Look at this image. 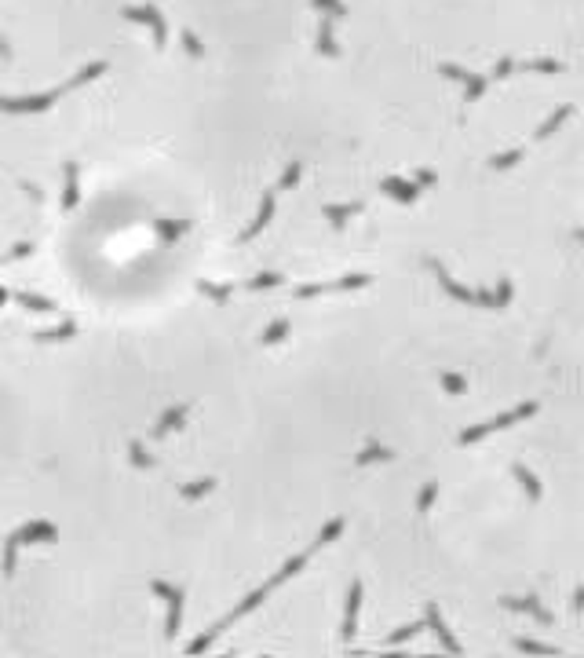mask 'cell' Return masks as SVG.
Wrapping results in <instances>:
<instances>
[{
    "mask_svg": "<svg viewBox=\"0 0 584 658\" xmlns=\"http://www.w3.org/2000/svg\"><path fill=\"white\" fill-rule=\"evenodd\" d=\"M198 293H205L208 300H216V303H223V300H231V293H234V285H212V282H198Z\"/></svg>",
    "mask_w": 584,
    "mask_h": 658,
    "instance_id": "obj_26",
    "label": "cell"
},
{
    "mask_svg": "<svg viewBox=\"0 0 584 658\" xmlns=\"http://www.w3.org/2000/svg\"><path fill=\"white\" fill-rule=\"evenodd\" d=\"M11 293H8V289H0V308H4V300H8Z\"/></svg>",
    "mask_w": 584,
    "mask_h": 658,
    "instance_id": "obj_53",
    "label": "cell"
},
{
    "mask_svg": "<svg viewBox=\"0 0 584 658\" xmlns=\"http://www.w3.org/2000/svg\"><path fill=\"white\" fill-rule=\"evenodd\" d=\"M493 296H497V308H504V303L511 300V282L504 278V282H500V289H497V293H493Z\"/></svg>",
    "mask_w": 584,
    "mask_h": 658,
    "instance_id": "obj_48",
    "label": "cell"
},
{
    "mask_svg": "<svg viewBox=\"0 0 584 658\" xmlns=\"http://www.w3.org/2000/svg\"><path fill=\"white\" fill-rule=\"evenodd\" d=\"M486 88H490V81H486L482 73H467V77H464V95H467V103L482 99V95H486Z\"/></svg>",
    "mask_w": 584,
    "mask_h": 658,
    "instance_id": "obj_22",
    "label": "cell"
},
{
    "mask_svg": "<svg viewBox=\"0 0 584 658\" xmlns=\"http://www.w3.org/2000/svg\"><path fill=\"white\" fill-rule=\"evenodd\" d=\"M500 603H504L508 611H523V615H530V618H537L541 625H551V615H548L544 607H541V600H537V596H523V600H515V596H504Z\"/></svg>",
    "mask_w": 584,
    "mask_h": 658,
    "instance_id": "obj_10",
    "label": "cell"
},
{
    "mask_svg": "<svg viewBox=\"0 0 584 658\" xmlns=\"http://www.w3.org/2000/svg\"><path fill=\"white\" fill-rule=\"evenodd\" d=\"M333 289H336L333 282H321V285H300V289H296V296H300V300H311V296H321V293H333Z\"/></svg>",
    "mask_w": 584,
    "mask_h": 658,
    "instance_id": "obj_41",
    "label": "cell"
},
{
    "mask_svg": "<svg viewBox=\"0 0 584 658\" xmlns=\"http://www.w3.org/2000/svg\"><path fill=\"white\" fill-rule=\"evenodd\" d=\"M216 636H219L216 629H208V633H201V636H194L190 644H187V655H201V651H208V648H212V640H216Z\"/></svg>",
    "mask_w": 584,
    "mask_h": 658,
    "instance_id": "obj_36",
    "label": "cell"
},
{
    "mask_svg": "<svg viewBox=\"0 0 584 658\" xmlns=\"http://www.w3.org/2000/svg\"><path fill=\"white\" fill-rule=\"evenodd\" d=\"M581 607H584V589L574 592V611H581Z\"/></svg>",
    "mask_w": 584,
    "mask_h": 658,
    "instance_id": "obj_50",
    "label": "cell"
},
{
    "mask_svg": "<svg viewBox=\"0 0 584 658\" xmlns=\"http://www.w3.org/2000/svg\"><path fill=\"white\" fill-rule=\"evenodd\" d=\"M442 388H446L449 395H460V392H467V380H464L460 373H442Z\"/></svg>",
    "mask_w": 584,
    "mask_h": 658,
    "instance_id": "obj_40",
    "label": "cell"
},
{
    "mask_svg": "<svg viewBox=\"0 0 584 658\" xmlns=\"http://www.w3.org/2000/svg\"><path fill=\"white\" fill-rule=\"evenodd\" d=\"M106 73V62H92V66H85V70H77V77H73V81L70 85H62V88H80V85H88V81H95V77H103Z\"/></svg>",
    "mask_w": 584,
    "mask_h": 658,
    "instance_id": "obj_23",
    "label": "cell"
},
{
    "mask_svg": "<svg viewBox=\"0 0 584 658\" xmlns=\"http://www.w3.org/2000/svg\"><path fill=\"white\" fill-rule=\"evenodd\" d=\"M285 336H289V318H278V322H270L267 333L259 336V344H263V348H274V344H282Z\"/></svg>",
    "mask_w": 584,
    "mask_h": 658,
    "instance_id": "obj_21",
    "label": "cell"
},
{
    "mask_svg": "<svg viewBox=\"0 0 584 658\" xmlns=\"http://www.w3.org/2000/svg\"><path fill=\"white\" fill-rule=\"evenodd\" d=\"M472 303H482V308H497V296L490 293V289H475V300Z\"/></svg>",
    "mask_w": 584,
    "mask_h": 658,
    "instance_id": "obj_46",
    "label": "cell"
},
{
    "mask_svg": "<svg viewBox=\"0 0 584 658\" xmlns=\"http://www.w3.org/2000/svg\"><path fill=\"white\" fill-rule=\"evenodd\" d=\"M311 4L318 11H326V19H344V15H347V8L340 4V0H311Z\"/></svg>",
    "mask_w": 584,
    "mask_h": 658,
    "instance_id": "obj_37",
    "label": "cell"
},
{
    "mask_svg": "<svg viewBox=\"0 0 584 658\" xmlns=\"http://www.w3.org/2000/svg\"><path fill=\"white\" fill-rule=\"evenodd\" d=\"M420 629H424V622H409V625H398V629L387 636V644H405V640H413Z\"/></svg>",
    "mask_w": 584,
    "mask_h": 658,
    "instance_id": "obj_33",
    "label": "cell"
},
{
    "mask_svg": "<svg viewBox=\"0 0 584 658\" xmlns=\"http://www.w3.org/2000/svg\"><path fill=\"white\" fill-rule=\"evenodd\" d=\"M59 95H66V88H52V92H44V95H22V99H15V95H0V110H4V114H15V117L44 114V110L52 106Z\"/></svg>",
    "mask_w": 584,
    "mask_h": 658,
    "instance_id": "obj_1",
    "label": "cell"
},
{
    "mask_svg": "<svg viewBox=\"0 0 584 658\" xmlns=\"http://www.w3.org/2000/svg\"><path fill=\"white\" fill-rule=\"evenodd\" d=\"M187 227H190V223H183V220H180V223H172V220H157V223H154V231L165 238V242H175V238H180Z\"/></svg>",
    "mask_w": 584,
    "mask_h": 658,
    "instance_id": "obj_27",
    "label": "cell"
},
{
    "mask_svg": "<svg viewBox=\"0 0 584 658\" xmlns=\"http://www.w3.org/2000/svg\"><path fill=\"white\" fill-rule=\"evenodd\" d=\"M435 497H438V483H428L424 490H420V497H416V508H420V512H428V508L435 505Z\"/></svg>",
    "mask_w": 584,
    "mask_h": 658,
    "instance_id": "obj_43",
    "label": "cell"
},
{
    "mask_svg": "<svg viewBox=\"0 0 584 658\" xmlns=\"http://www.w3.org/2000/svg\"><path fill=\"white\" fill-rule=\"evenodd\" d=\"M22 190H26V194L34 198V201H41V190H37V187H29V183H22Z\"/></svg>",
    "mask_w": 584,
    "mask_h": 658,
    "instance_id": "obj_51",
    "label": "cell"
},
{
    "mask_svg": "<svg viewBox=\"0 0 584 658\" xmlns=\"http://www.w3.org/2000/svg\"><path fill=\"white\" fill-rule=\"evenodd\" d=\"M435 180H438V176H435L431 169H420V172H416V183H413V187H416V190H420V187H431Z\"/></svg>",
    "mask_w": 584,
    "mask_h": 658,
    "instance_id": "obj_49",
    "label": "cell"
},
{
    "mask_svg": "<svg viewBox=\"0 0 584 658\" xmlns=\"http://www.w3.org/2000/svg\"><path fill=\"white\" fill-rule=\"evenodd\" d=\"M508 73H515V59H511V55H504V59H500L497 66H493L490 73H486V81H504Z\"/></svg>",
    "mask_w": 584,
    "mask_h": 658,
    "instance_id": "obj_39",
    "label": "cell"
},
{
    "mask_svg": "<svg viewBox=\"0 0 584 658\" xmlns=\"http://www.w3.org/2000/svg\"><path fill=\"white\" fill-rule=\"evenodd\" d=\"M212 487H216V479H194V483L180 487V497H187V501H198V497H205Z\"/></svg>",
    "mask_w": 584,
    "mask_h": 658,
    "instance_id": "obj_24",
    "label": "cell"
},
{
    "mask_svg": "<svg viewBox=\"0 0 584 658\" xmlns=\"http://www.w3.org/2000/svg\"><path fill=\"white\" fill-rule=\"evenodd\" d=\"M391 457H395V450H387V446H380V443H369L365 450L354 457V464L365 469V464H380V461H391Z\"/></svg>",
    "mask_w": 584,
    "mask_h": 658,
    "instance_id": "obj_16",
    "label": "cell"
},
{
    "mask_svg": "<svg viewBox=\"0 0 584 658\" xmlns=\"http://www.w3.org/2000/svg\"><path fill=\"white\" fill-rule=\"evenodd\" d=\"M128 457H132V464H136L139 472H150V469H154V457L143 450V443H139V439L128 443Z\"/></svg>",
    "mask_w": 584,
    "mask_h": 658,
    "instance_id": "obj_25",
    "label": "cell"
},
{
    "mask_svg": "<svg viewBox=\"0 0 584 658\" xmlns=\"http://www.w3.org/2000/svg\"><path fill=\"white\" fill-rule=\"evenodd\" d=\"M15 564H19V538L8 534V541H4V578L15 574Z\"/></svg>",
    "mask_w": 584,
    "mask_h": 658,
    "instance_id": "obj_29",
    "label": "cell"
},
{
    "mask_svg": "<svg viewBox=\"0 0 584 658\" xmlns=\"http://www.w3.org/2000/svg\"><path fill=\"white\" fill-rule=\"evenodd\" d=\"M29 252H34V245H29V242H19V245H11V252L4 256V260H22V256H29Z\"/></svg>",
    "mask_w": 584,
    "mask_h": 658,
    "instance_id": "obj_47",
    "label": "cell"
},
{
    "mask_svg": "<svg viewBox=\"0 0 584 658\" xmlns=\"http://www.w3.org/2000/svg\"><path fill=\"white\" fill-rule=\"evenodd\" d=\"M187 410H190V406H168L165 413H161V421H157V428H154V436L161 439V436H168L172 428H180V424L187 421Z\"/></svg>",
    "mask_w": 584,
    "mask_h": 658,
    "instance_id": "obj_14",
    "label": "cell"
},
{
    "mask_svg": "<svg viewBox=\"0 0 584 658\" xmlns=\"http://www.w3.org/2000/svg\"><path fill=\"white\" fill-rule=\"evenodd\" d=\"M15 300H19L22 308H29V311H55V303L44 300V296H37V293H15Z\"/></svg>",
    "mask_w": 584,
    "mask_h": 658,
    "instance_id": "obj_30",
    "label": "cell"
},
{
    "mask_svg": "<svg viewBox=\"0 0 584 658\" xmlns=\"http://www.w3.org/2000/svg\"><path fill=\"white\" fill-rule=\"evenodd\" d=\"M285 282V275H278V271H263V275H256L249 282V289H278Z\"/></svg>",
    "mask_w": 584,
    "mask_h": 658,
    "instance_id": "obj_35",
    "label": "cell"
},
{
    "mask_svg": "<svg viewBox=\"0 0 584 658\" xmlns=\"http://www.w3.org/2000/svg\"><path fill=\"white\" fill-rule=\"evenodd\" d=\"M380 190L391 194L398 205H413L416 201V187L409 180H402V176H387V180H380Z\"/></svg>",
    "mask_w": 584,
    "mask_h": 658,
    "instance_id": "obj_9",
    "label": "cell"
},
{
    "mask_svg": "<svg viewBox=\"0 0 584 658\" xmlns=\"http://www.w3.org/2000/svg\"><path fill=\"white\" fill-rule=\"evenodd\" d=\"M180 41H183V48H187V55H190V59H205V44L198 41V34H194V29H183Z\"/></svg>",
    "mask_w": 584,
    "mask_h": 658,
    "instance_id": "obj_34",
    "label": "cell"
},
{
    "mask_svg": "<svg viewBox=\"0 0 584 658\" xmlns=\"http://www.w3.org/2000/svg\"><path fill=\"white\" fill-rule=\"evenodd\" d=\"M296 183H300V165L292 162V165H289V169L282 172V180H278V190H292Z\"/></svg>",
    "mask_w": 584,
    "mask_h": 658,
    "instance_id": "obj_42",
    "label": "cell"
},
{
    "mask_svg": "<svg viewBox=\"0 0 584 658\" xmlns=\"http://www.w3.org/2000/svg\"><path fill=\"white\" fill-rule=\"evenodd\" d=\"M438 73L449 77V81H460V85H464V77H467V70L457 66V62H442V66H438Z\"/></svg>",
    "mask_w": 584,
    "mask_h": 658,
    "instance_id": "obj_45",
    "label": "cell"
},
{
    "mask_svg": "<svg viewBox=\"0 0 584 658\" xmlns=\"http://www.w3.org/2000/svg\"><path fill=\"white\" fill-rule=\"evenodd\" d=\"M424 625H428V629H431V633L438 636V644H442V648H446L449 655H460V651H464V648L457 644V636L449 633V625L442 622V611H438L435 603H428V618H424Z\"/></svg>",
    "mask_w": 584,
    "mask_h": 658,
    "instance_id": "obj_6",
    "label": "cell"
},
{
    "mask_svg": "<svg viewBox=\"0 0 584 658\" xmlns=\"http://www.w3.org/2000/svg\"><path fill=\"white\" fill-rule=\"evenodd\" d=\"M358 607H362V582H351V589H347V607H344V629H340L344 644H351L354 633H358Z\"/></svg>",
    "mask_w": 584,
    "mask_h": 658,
    "instance_id": "obj_5",
    "label": "cell"
},
{
    "mask_svg": "<svg viewBox=\"0 0 584 658\" xmlns=\"http://www.w3.org/2000/svg\"><path fill=\"white\" fill-rule=\"evenodd\" d=\"M321 213H326V220L333 223V231H344L347 220L362 213V201H351V205H321Z\"/></svg>",
    "mask_w": 584,
    "mask_h": 658,
    "instance_id": "obj_11",
    "label": "cell"
},
{
    "mask_svg": "<svg viewBox=\"0 0 584 658\" xmlns=\"http://www.w3.org/2000/svg\"><path fill=\"white\" fill-rule=\"evenodd\" d=\"M566 117H574V103H566V106H559L555 114H551V117H548V121H544V124L537 128V139H548L551 132H555V128H562V121H566Z\"/></svg>",
    "mask_w": 584,
    "mask_h": 658,
    "instance_id": "obj_17",
    "label": "cell"
},
{
    "mask_svg": "<svg viewBox=\"0 0 584 658\" xmlns=\"http://www.w3.org/2000/svg\"><path fill=\"white\" fill-rule=\"evenodd\" d=\"M515 651H523V655H559L555 648L537 644V640H526V636H518V640H515Z\"/></svg>",
    "mask_w": 584,
    "mask_h": 658,
    "instance_id": "obj_32",
    "label": "cell"
},
{
    "mask_svg": "<svg viewBox=\"0 0 584 658\" xmlns=\"http://www.w3.org/2000/svg\"><path fill=\"white\" fill-rule=\"evenodd\" d=\"M428 267H431V275L438 278V285L446 289V293L453 296V300H460V303H472L475 300V289H464V285H457L449 278V271H446V264H438V260H428Z\"/></svg>",
    "mask_w": 584,
    "mask_h": 658,
    "instance_id": "obj_7",
    "label": "cell"
},
{
    "mask_svg": "<svg viewBox=\"0 0 584 658\" xmlns=\"http://www.w3.org/2000/svg\"><path fill=\"white\" fill-rule=\"evenodd\" d=\"M0 59H4V62H8V59H11V48H8V44H4V41H0Z\"/></svg>",
    "mask_w": 584,
    "mask_h": 658,
    "instance_id": "obj_52",
    "label": "cell"
},
{
    "mask_svg": "<svg viewBox=\"0 0 584 658\" xmlns=\"http://www.w3.org/2000/svg\"><path fill=\"white\" fill-rule=\"evenodd\" d=\"M270 216H274V194H263V201H259V216L249 223V227H245V234H241V242H252V238L259 234V231H263L267 227V223H270Z\"/></svg>",
    "mask_w": 584,
    "mask_h": 658,
    "instance_id": "obj_12",
    "label": "cell"
},
{
    "mask_svg": "<svg viewBox=\"0 0 584 658\" xmlns=\"http://www.w3.org/2000/svg\"><path fill=\"white\" fill-rule=\"evenodd\" d=\"M372 278L369 275H347V278H340V282H333L336 289H365Z\"/></svg>",
    "mask_w": 584,
    "mask_h": 658,
    "instance_id": "obj_44",
    "label": "cell"
},
{
    "mask_svg": "<svg viewBox=\"0 0 584 658\" xmlns=\"http://www.w3.org/2000/svg\"><path fill=\"white\" fill-rule=\"evenodd\" d=\"M55 523H48V520H34V523H22L19 531H15V538H19V545H37V541H55Z\"/></svg>",
    "mask_w": 584,
    "mask_h": 658,
    "instance_id": "obj_8",
    "label": "cell"
},
{
    "mask_svg": "<svg viewBox=\"0 0 584 658\" xmlns=\"http://www.w3.org/2000/svg\"><path fill=\"white\" fill-rule=\"evenodd\" d=\"M515 70H533V73H562V62H559V59H526V62H515Z\"/></svg>",
    "mask_w": 584,
    "mask_h": 658,
    "instance_id": "obj_19",
    "label": "cell"
},
{
    "mask_svg": "<svg viewBox=\"0 0 584 658\" xmlns=\"http://www.w3.org/2000/svg\"><path fill=\"white\" fill-rule=\"evenodd\" d=\"M318 52L326 55V59H336V55H340V44H336V37H333V19H321V26H318Z\"/></svg>",
    "mask_w": 584,
    "mask_h": 658,
    "instance_id": "obj_15",
    "label": "cell"
},
{
    "mask_svg": "<svg viewBox=\"0 0 584 658\" xmlns=\"http://www.w3.org/2000/svg\"><path fill=\"white\" fill-rule=\"evenodd\" d=\"M70 336H77V326H73V322L59 326V329H41L34 341H41V344H59V341H70Z\"/></svg>",
    "mask_w": 584,
    "mask_h": 658,
    "instance_id": "obj_20",
    "label": "cell"
},
{
    "mask_svg": "<svg viewBox=\"0 0 584 658\" xmlns=\"http://www.w3.org/2000/svg\"><path fill=\"white\" fill-rule=\"evenodd\" d=\"M515 479L523 483V490H526L530 501H541V483H537V475H533L526 464H515Z\"/></svg>",
    "mask_w": 584,
    "mask_h": 658,
    "instance_id": "obj_18",
    "label": "cell"
},
{
    "mask_svg": "<svg viewBox=\"0 0 584 658\" xmlns=\"http://www.w3.org/2000/svg\"><path fill=\"white\" fill-rule=\"evenodd\" d=\"M154 589V596H161L168 603V622H165V640H175V633H180V625H183V589L180 585H168V582H150Z\"/></svg>",
    "mask_w": 584,
    "mask_h": 658,
    "instance_id": "obj_2",
    "label": "cell"
},
{
    "mask_svg": "<svg viewBox=\"0 0 584 658\" xmlns=\"http://www.w3.org/2000/svg\"><path fill=\"white\" fill-rule=\"evenodd\" d=\"M121 15H124L128 22H139V26L150 29L157 48H165V44H168V26H165V15H161L154 4H143V8H124Z\"/></svg>",
    "mask_w": 584,
    "mask_h": 658,
    "instance_id": "obj_3",
    "label": "cell"
},
{
    "mask_svg": "<svg viewBox=\"0 0 584 658\" xmlns=\"http://www.w3.org/2000/svg\"><path fill=\"white\" fill-rule=\"evenodd\" d=\"M0 264H8V260H4V256H0Z\"/></svg>",
    "mask_w": 584,
    "mask_h": 658,
    "instance_id": "obj_54",
    "label": "cell"
},
{
    "mask_svg": "<svg viewBox=\"0 0 584 658\" xmlns=\"http://www.w3.org/2000/svg\"><path fill=\"white\" fill-rule=\"evenodd\" d=\"M303 564H307V556H292V559H289V564H285V567H282L278 574H274V578H270V582H274V585H282V582H289V578H292V574H300V571H303Z\"/></svg>",
    "mask_w": 584,
    "mask_h": 658,
    "instance_id": "obj_31",
    "label": "cell"
},
{
    "mask_svg": "<svg viewBox=\"0 0 584 658\" xmlns=\"http://www.w3.org/2000/svg\"><path fill=\"white\" fill-rule=\"evenodd\" d=\"M270 589H274V582H267V585H259L256 592H249V596H245V600H241V603H238V607H234V611H231V615H226V618H219V622L212 625V629H216V633H223V629H226V625H234L238 618H245L249 611H256V607H259V603H263V600L270 596Z\"/></svg>",
    "mask_w": 584,
    "mask_h": 658,
    "instance_id": "obj_4",
    "label": "cell"
},
{
    "mask_svg": "<svg viewBox=\"0 0 584 658\" xmlns=\"http://www.w3.org/2000/svg\"><path fill=\"white\" fill-rule=\"evenodd\" d=\"M62 176H66V187H62V208L66 213H73L77 201H80V187H77V165L66 162V169H62Z\"/></svg>",
    "mask_w": 584,
    "mask_h": 658,
    "instance_id": "obj_13",
    "label": "cell"
},
{
    "mask_svg": "<svg viewBox=\"0 0 584 658\" xmlns=\"http://www.w3.org/2000/svg\"><path fill=\"white\" fill-rule=\"evenodd\" d=\"M523 147H515V150H508V154H497L493 162H490V169H497V172H508V169H515L518 162H523Z\"/></svg>",
    "mask_w": 584,
    "mask_h": 658,
    "instance_id": "obj_28",
    "label": "cell"
},
{
    "mask_svg": "<svg viewBox=\"0 0 584 658\" xmlns=\"http://www.w3.org/2000/svg\"><path fill=\"white\" fill-rule=\"evenodd\" d=\"M340 531H344V520L336 516V520H329L326 527H321V534H318V541H314V545H329V541H336V538H340Z\"/></svg>",
    "mask_w": 584,
    "mask_h": 658,
    "instance_id": "obj_38",
    "label": "cell"
}]
</instances>
